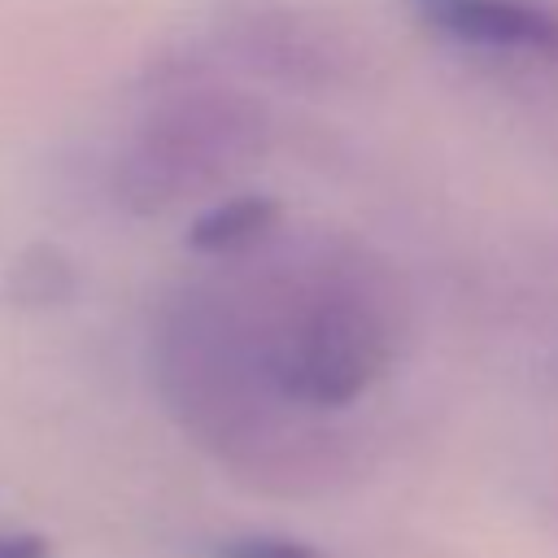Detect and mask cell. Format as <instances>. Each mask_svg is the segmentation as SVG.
Listing matches in <instances>:
<instances>
[{"label": "cell", "instance_id": "obj_1", "mask_svg": "<svg viewBox=\"0 0 558 558\" xmlns=\"http://www.w3.org/2000/svg\"><path fill=\"white\" fill-rule=\"evenodd\" d=\"M148 362L170 423L262 497H327L362 466V445L349 427L296 410L270 388L222 275L174 283L161 296Z\"/></svg>", "mask_w": 558, "mask_h": 558}, {"label": "cell", "instance_id": "obj_2", "mask_svg": "<svg viewBox=\"0 0 558 558\" xmlns=\"http://www.w3.org/2000/svg\"><path fill=\"white\" fill-rule=\"evenodd\" d=\"M218 275L270 388L296 410L336 418L392 371L405 344V288L357 240H310Z\"/></svg>", "mask_w": 558, "mask_h": 558}, {"label": "cell", "instance_id": "obj_3", "mask_svg": "<svg viewBox=\"0 0 558 558\" xmlns=\"http://www.w3.org/2000/svg\"><path fill=\"white\" fill-rule=\"evenodd\" d=\"M157 96L109 166V192L131 214H166L201 201L270 148V109L231 83L196 70L153 74Z\"/></svg>", "mask_w": 558, "mask_h": 558}, {"label": "cell", "instance_id": "obj_4", "mask_svg": "<svg viewBox=\"0 0 558 558\" xmlns=\"http://www.w3.org/2000/svg\"><path fill=\"white\" fill-rule=\"evenodd\" d=\"M214 52L257 78L296 92H331L353 83V74L362 70V52L344 26L288 4L235 13L214 35Z\"/></svg>", "mask_w": 558, "mask_h": 558}, {"label": "cell", "instance_id": "obj_5", "mask_svg": "<svg viewBox=\"0 0 558 558\" xmlns=\"http://www.w3.org/2000/svg\"><path fill=\"white\" fill-rule=\"evenodd\" d=\"M436 35L497 57H558V13L536 0H405Z\"/></svg>", "mask_w": 558, "mask_h": 558}, {"label": "cell", "instance_id": "obj_6", "mask_svg": "<svg viewBox=\"0 0 558 558\" xmlns=\"http://www.w3.org/2000/svg\"><path fill=\"white\" fill-rule=\"evenodd\" d=\"M275 227H279V201L262 192H244L201 209L187 227V244L205 257H244L262 248Z\"/></svg>", "mask_w": 558, "mask_h": 558}, {"label": "cell", "instance_id": "obj_7", "mask_svg": "<svg viewBox=\"0 0 558 558\" xmlns=\"http://www.w3.org/2000/svg\"><path fill=\"white\" fill-rule=\"evenodd\" d=\"M74 288H78L74 262L61 248L44 244V240L22 248L13 257V266H9V275H4V292L22 310H57V305H65L74 296Z\"/></svg>", "mask_w": 558, "mask_h": 558}, {"label": "cell", "instance_id": "obj_8", "mask_svg": "<svg viewBox=\"0 0 558 558\" xmlns=\"http://www.w3.org/2000/svg\"><path fill=\"white\" fill-rule=\"evenodd\" d=\"M201 558H336L331 549L292 536V532H266V527H248V532H227L214 536Z\"/></svg>", "mask_w": 558, "mask_h": 558}, {"label": "cell", "instance_id": "obj_9", "mask_svg": "<svg viewBox=\"0 0 558 558\" xmlns=\"http://www.w3.org/2000/svg\"><path fill=\"white\" fill-rule=\"evenodd\" d=\"M0 558H52V545H48L44 532L0 527Z\"/></svg>", "mask_w": 558, "mask_h": 558}]
</instances>
